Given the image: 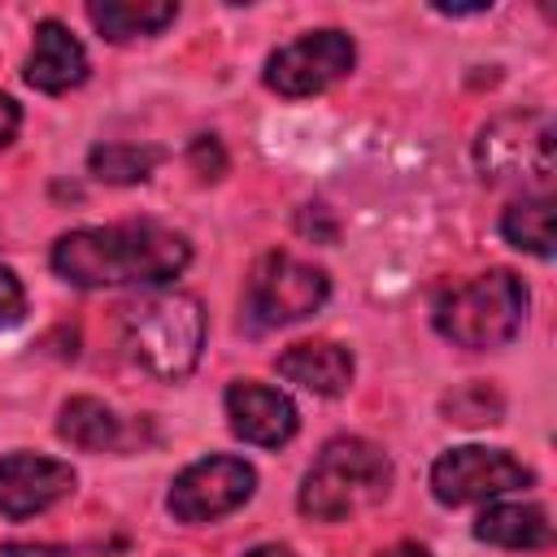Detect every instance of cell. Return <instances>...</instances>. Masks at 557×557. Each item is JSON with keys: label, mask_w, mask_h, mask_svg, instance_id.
<instances>
[{"label": "cell", "mask_w": 557, "mask_h": 557, "mask_svg": "<svg viewBox=\"0 0 557 557\" xmlns=\"http://www.w3.org/2000/svg\"><path fill=\"white\" fill-rule=\"evenodd\" d=\"M52 270L70 287H161L191 265L183 231L161 222H113L65 231L52 252Z\"/></svg>", "instance_id": "obj_1"}, {"label": "cell", "mask_w": 557, "mask_h": 557, "mask_svg": "<svg viewBox=\"0 0 557 557\" xmlns=\"http://www.w3.org/2000/svg\"><path fill=\"white\" fill-rule=\"evenodd\" d=\"M122 344L144 374L178 383L205 352V309L191 292H148L122 309Z\"/></svg>", "instance_id": "obj_2"}, {"label": "cell", "mask_w": 557, "mask_h": 557, "mask_svg": "<svg viewBox=\"0 0 557 557\" xmlns=\"http://www.w3.org/2000/svg\"><path fill=\"white\" fill-rule=\"evenodd\" d=\"M527 305H531L527 283L513 270H487L457 287H444L431 305V322L448 344L487 352V348H505L522 331Z\"/></svg>", "instance_id": "obj_3"}, {"label": "cell", "mask_w": 557, "mask_h": 557, "mask_svg": "<svg viewBox=\"0 0 557 557\" xmlns=\"http://www.w3.org/2000/svg\"><path fill=\"white\" fill-rule=\"evenodd\" d=\"M387 487H392V457L361 435H339L322 444L318 461L300 483L296 505L313 522H344L379 505Z\"/></svg>", "instance_id": "obj_4"}, {"label": "cell", "mask_w": 557, "mask_h": 557, "mask_svg": "<svg viewBox=\"0 0 557 557\" xmlns=\"http://www.w3.org/2000/svg\"><path fill=\"white\" fill-rule=\"evenodd\" d=\"M474 165L487 187H522V196H548L553 183V122L540 109L500 113L479 131Z\"/></svg>", "instance_id": "obj_5"}, {"label": "cell", "mask_w": 557, "mask_h": 557, "mask_svg": "<svg viewBox=\"0 0 557 557\" xmlns=\"http://www.w3.org/2000/svg\"><path fill=\"white\" fill-rule=\"evenodd\" d=\"M326 296H331V278L322 265L300 261L292 252H265L252 265L248 287H244V322L252 331L292 326L318 313Z\"/></svg>", "instance_id": "obj_6"}, {"label": "cell", "mask_w": 557, "mask_h": 557, "mask_svg": "<svg viewBox=\"0 0 557 557\" xmlns=\"http://www.w3.org/2000/svg\"><path fill=\"white\" fill-rule=\"evenodd\" d=\"M357 61V44L352 35L326 26V30H309L292 44H283L278 52L265 57V87L283 100H309L322 96L326 87H335L339 78H348Z\"/></svg>", "instance_id": "obj_7"}, {"label": "cell", "mask_w": 557, "mask_h": 557, "mask_svg": "<svg viewBox=\"0 0 557 557\" xmlns=\"http://www.w3.org/2000/svg\"><path fill=\"white\" fill-rule=\"evenodd\" d=\"M252 487H257V470L244 457H200L174 474L165 509L174 513V522L205 527L235 513L252 496Z\"/></svg>", "instance_id": "obj_8"}, {"label": "cell", "mask_w": 557, "mask_h": 557, "mask_svg": "<svg viewBox=\"0 0 557 557\" xmlns=\"http://www.w3.org/2000/svg\"><path fill=\"white\" fill-rule=\"evenodd\" d=\"M531 470L505 453V448H483V444H461L435 457L431 466V492L440 505H479V500H496L513 487H527Z\"/></svg>", "instance_id": "obj_9"}, {"label": "cell", "mask_w": 557, "mask_h": 557, "mask_svg": "<svg viewBox=\"0 0 557 557\" xmlns=\"http://www.w3.org/2000/svg\"><path fill=\"white\" fill-rule=\"evenodd\" d=\"M74 492L70 461L39 457V453H9L0 457V518H35L52 505H61Z\"/></svg>", "instance_id": "obj_10"}, {"label": "cell", "mask_w": 557, "mask_h": 557, "mask_svg": "<svg viewBox=\"0 0 557 557\" xmlns=\"http://www.w3.org/2000/svg\"><path fill=\"white\" fill-rule=\"evenodd\" d=\"M222 405H226L231 431L244 444H257V448H283L300 426V413H296L292 396L270 387V383H257V379H235L226 387Z\"/></svg>", "instance_id": "obj_11"}, {"label": "cell", "mask_w": 557, "mask_h": 557, "mask_svg": "<svg viewBox=\"0 0 557 557\" xmlns=\"http://www.w3.org/2000/svg\"><path fill=\"white\" fill-rule=\"evenodd\" d=\"M87 48L70 35V26H61L57 17H44L35 26V48L26 57V83L35 91L61 96L70 87H78L87 78Z\"/></svg>", "instance_id": "obj_12"}, {"label": "cell", "mask_w": 557, "mask_h": 557, "mask_svg": "<svg viewBox=\"0 0 557 557\" xmlns=\"http://www.w3.org/2000/svg\"><path fill=\"white\" fill-rule=\"evenodd\" d=\"M274 370L313 396H339L352 383V352L335 339H305L283 348L274 357Z\"/></svg>", "instance_id": "obj_13"}, {"label": "cell", "mask_w": 557, "mask_h": 557, "mask_svg": "<svg viewBox=\"0 0 557 557\" xmlns=\"http://www.w3.org/2000/svg\"><path fill=\"white\" fill-rule=\"evenodd\" d=\"M474 540L509 553H531L553 544V518L535 500H496L474 518Z\"/></svg>", "instance_id": "obj_14"}, {"label": "cell", "mask_w": 557, "mask_h": 557, "mask_svg": "<svg viewBox=\"0 0 557 557\" xmlns=\"http://www.w3.org/2000/svg\"><path fill=\"white\" fill-rule=\"evenodd\" d=\"M87 17H91V26L104 39L131 44V39L161 35L178 17V4L174 0H91L87 4Z\"/></svg>", "instance_id": "obj_15"}, {"label": "cell", "mask_w": 557, "mask_h": 557, "mask_svg": "<svg viewBox=\"0 0 557 557\" xmlns=\"http://www.w3.org/2000/svg\"><path fill=\"white\" fill-rule=\"evenodd\" d=\"M57 435L83 453H113L122 444V418L96 396H70L61 405Z\"/></svg>", "instance_id": "obj_16"}, {"label": "cell", "mask_w": 557, "mask_h": 557, "mask_svg": "<svg viewBox=\"0 0 557 557\" xmlns=\"http://www.w3.org/2000/svg\"><path fill=\"white\" fill-rule=\"evenodd\" d=\"M500 235L518 252H531L540 261L553 257V196H522L500 213Z\"/></svg>", "instance_id": "obj_17"}, {"label": "cell", "mask_w": 557, "mask_h": 557, "mask_svg": "<svg viewBox=\"0 0 557 557\" xmlns=\"http://www.w3.org/2000/svg\"><path fill=\"white\" fill-rule=\"evenodd\" d=\"M161 148L152 144H126V139H113V144H96L87 152V170L100 178V183H117V187H131V183H148L152 170L161 165Z\"/></svg>", "instance_id": "obj_18"}, {"label": "cell", "mask_w": 557, "mask_h": 557, "mask_svg": "<svg viewBox=\"0 0 557 557\" xmlns=\"http://www.w3.org/2000/svg\"><path fill=\"white\" fill-rule=\"evenodd\" d=\"M500 396L487 387V383H466L457 392L444 396V413L448 422L457 426H487V422H500Z\"/></svg>", "instance_id": "obj_19"}, {"label": "cell", "mask_w": 557, "mask_h": 557, "mask_svg": "<svg viewBox=\"0 0 557 557\" xmlns=\"http://www.w3.org/2000/svg\"><path fill=\"white\" fill-rule=\"evenodd\" d=\"M187 165L196 170V178L213 183V178L226 174V152H222V144H218L213 135H196L191 148H187Z\"/></svg>", "instance_id": "obj_20"}, {"label": "cell", "mask_w": 557, "mask_h": 557, "mask_svg": "<svg viewBox=\"0 0 557 557\" xmlns=\"http://www.w3.org/2000/svg\"><path fill=\"white\" fill-rule=\"evenodd\" d=\"M22 313H26V287L9 265H0V331L17 326Z\"/></svg>", "instance_id": "obj_21"}, {"label": "cell", "mask_w": 557, "mask_h": 557, "mask_svg": "<svg viewBox=\"0 0 557 557\" xmlns=\"http://www.w3.org/2000/svg\"><path fill=\"white\" fill-rule=\"evenodd\" d=\"M22 131V104L13 96H0V148H9Z\"/></svg>", "instance_id": "obj_22"}, {"label": "cell", "mask_w": 557, "mask_h": 557, "mask_svg": "<svg viewBox=\"0 0 557 557\" xmlns=\"http://www.w3.org/2000/svg\"><path fill=\"white\" fill-rule=\"evenodd\" d=\"M0 557H57V548H35V544H0Z\"/></svg>", "instance_id": "obj_23"}, {"label": "cell", "mask_w": 557, "mask_h": 557, "mask_svg": "<svg viewBox=\"0 0 557 557\" xmlns=\"http://www.w3.org/2000/svg\"><path fill=\"white\" fill-rule=\"evenodd\" d=\"M379 557H431L422 544H396V548H387V553H379Z\"/></svg>", "instance_id": "obj_24"}, {"label": "cell", "mask_w": 557, "mask_h": 557, "mask_svg": "<svg viewBox=\"0 0 557 557\" xmlns=\"http://www.w3.org/2000/svg\"><path fill=\"white\" fill-rule=\"evenodd\" d=\"M248 557H296V553H292L287 544H257Z\"/></svg>", "instance_id": "obj_25"}]
</instances>
